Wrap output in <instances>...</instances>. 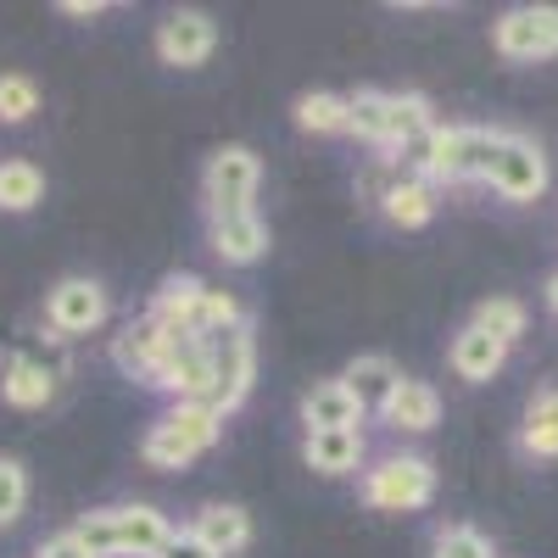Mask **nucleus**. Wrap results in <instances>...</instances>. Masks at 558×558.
Wrapping results in <instances>:
<instances>
[{"label": "nucleus", "instance_id": "nucleus-1", "mask_svg": "<svg viewBox=\"0 0 558 558\" xmlns=\"http://www.w3.org/2000/svg\"><path fill=\"white\" fill-rule=\"evenodd\" d=\"M223 430V418L207 408V402H173L157 425L146 430V441H140V458L151 463V470H179V463L202 458Z\"/></svg>", "mask_w": 558, "mask_h": 558}, {"label": "nucleus", "instance_id": "nucleus-2", "mask_svg": "<svg viewBox=\"0 0 558 558\" xmlns=\"http://www.w3.org/2000/svg\"><path fill=\"white\" fill-rule=\"evenodd\" d=\"M502 129H481V123H458V129H436V157L425 168L430 184H470L486 179L497 151H502Z\"/></svg>", "mask_w": 558, "mask_h": 558}, {"label": "nucleus", "instance_id": "nucleus-3", "mask_svg": "<svg viewBox=\"0 0 558 558\" xmlns=\"http://www.w3.org/2000/svg\"><path fill=\"white\" fill-rule=\"evenodd\" d=\"M363 497H368V508H380V514H413V508H425L436 497L430 458H418V452L380 458L375 470L363 475Z\"/></svg>", "mask_w": 558, "mask_h": 558}, {"label": "nucleus", "instance_id": "nucleus-4", "mask_svg": "<svg viewBox=\"0 0 558 558\" xmlns=\"http://www.w3.org/2000/svg\"><path fill=\"white\" fill-rule=\"evenodd\" d=\"M207 408L223 418V413H235L252 391V375H257V347H252V330L241 324V330H223V336H207Z\"/></svg>", "mask_w": 558, "mask_h": 558}, {"label": "nucleus", "instance_id": "nucleus-5", "mask_svg": "<svg viewBox=\"0 0 558 558\" xmlns=\"http://www.w3.org/2000/svg\"><path fill=\"white\" fill-rule=\"evenodd\" d=\"M263 184V162L252 146H218L207 157L202 173V196H207V218H229V213H252Z\"/></svg>", "mask_w": 558, "mask_h": 558}, {"label": "nucleus", "instance_id": "nucleus-6", "mask_svg": "<svg viewBox=\"0 0 558 558\" xmlns=\"http://www.w3.org/2000/svg\"><path fill=\"white\" fill-rule=\"evenodd\" d=\"M492 45L508 62H547L558 57V7H508L492 23Z\"/></svg>", "mask_w": 558, "mask_h": 558}, {"label": "nucleus", "instance_id": "nucleus-7", "mask_svg": "<svg viewBox=\"0 0 558 558\" xmlns=\"http://www.w3.org/2000/svg\"><path fill=\"white\" fill-rule=\"evenodd\" d=\"M157 391H173L179 402H202L213 375H207V341L191 336V330H168L162 336V352H157V368H151V380Z\"/></svg>", "mask_w": 558, "mask_h": 558}, {"label": "nucleus", "instance_id": "nucleus-8", "mask_svg": "<svg viewBox=\"0 0 558 558\" xmlns=\"http://www.w3.org/2000/svg\"><path fill=\"white\" fill-rule=\"evenodd\" d=\"M107 313H112L107 286H101V279H89V274L57 279L51 296H45V324H51L57 336H89V330H101Z\"/></svg>", "mask_w": 558, "mask_h": 558}, {"label": "nucleus", "instance_id": "nucleus-9", "mask_svg": "<svg viewBox=\"0 0 558 558\" xmlns=\"http://www.w3.org/2000/svg\"><path fill=\"white\" fill-rule=\"evenodd\" d=\"M486 184L502 202H536L547 191V157H542V146L525 140V134H508L497 162H492V173H486Z\"/></svg>", "mask_w": 558, "mask_h": 558}, {"label": "nucleus", "instance_id": "nucleus-10", "mask_svg": "<svg viewBox=\"0 0 558 558\" xmlns=\"http://www.w3.org/2000/svg\"><path fill=\"white\" fill-rule=\"evenodd\" d=\"M213 51H218V23L207 12L184 7V12H168L157 23V57L168 68H202Z\"/></svg>", "mask_w": 558, "mask_h": 558}, {"label": "nucleus", "instance_id": "nucleus-11", "mask_svg": "<svg viewBox=\"0 0 558 558\" xmlns=\"http://www.w3.org/2000/svg\"><path fill=\"white\" fill-rule=\"evenodd\" d=\"M112 525H118V558H162L168 542L179 536V531L168 525V514H157L151 502L112 508Z\"/></svg>", "mask_w": 558, "mask_h": 558}, {"label": "nucleus", "instance_id": "nucleus-12", "mask_svg": "<svg viewBox=\"0 0 558 558\" xmlns=\"http://www.w3.org/2000/svg\"><path fill=\"white\" fill-rule=\"evenodd\" d=\"M207 241H213V252L223 263L246 268V263H257L268 252V223L257 218V207L252 213H229V218H207Z\"/></svg>", "mask_w": 558, "mask_h": 558}, {"label": "nucleus", "instance_id": "nucleus-13", "mask_svg": "<svg viewBox=\"0 0 558 558\" xmlns=\"http://www.w3.org/2000/svg\"><path fill=\"white\" fill-rule=\"evenodd\" d=\"M363 452H368L363 425H352V430H307L302 436V458L318 475H352L363 463Z\"/></svg>", "mask_w": 558, "mask_h": 558}, {"label": "nucleus", "instance_id": "nucleus-14", "mask_svg": "<svg viewBox=\"0 0 558 558\" xmlns=\"http://www.w3.org/2000/svg\"><path fill=\"white\" fill-rule=\"evenodd\" d=\"M380 418H386L391 430H402V436H425V430H436V418H441V397H436L430 380H408L402 375V386L391 391V402L380 408Z\"/></svg>", "mask_w": 558, "mask_h": 558}, {"label": "nucleus", "instance_id": "nucleus-15", "mask_svg": "<svg viewBox=\"0 0 558 558\" xmlns=\"http://www.w3.org/2000/svg\"><path fill=\"white\" fill-rule=\"evenodd\" d=\"M341 386L357 397V408H363V413H380V408L391 402V391L402 386V368H397L386 352H363V357H352V363H347Z\"/></svg>", "mask_w": 558, "mask_h": 558}, {"label": "nucleus", "instance_id": "nucleus-16", "mask_svg": "<svg viewBox=\"0 0 558 558\" xmlns=\"http://www.w3.org/2000/svg\"><path fill=\"white\" fill-rule=\"evenodd\" d=\"M191 536L213 558H229V553H241L252 542V520H246V508H235V502H207L202 514L191 520Z\"/></svg>", "mask_w": 558, "mask_h": 558}, {"label": "nucleus", "instance_id": "nucleus-17", "mask_svg": "<svg viewBox=\"0 0 558 558\" xmlns=\"http://www.w3.org/2000/svg\"><path fill=\"white\" fill-rule=\"evenodd\" d=\"M447 363H452V375H458V380L481 386V380H492L497 368L508 363V347L492 341L486 330H475V324H463V330L452 336V347H447Z\"/></svg>", "mask_w": 558, "mask_h": 558}, {"label": "nucleus", "instance_id": "nucleus-18", "mask_svg": "<svg viewBox=\"0 0 558 558\" xmlns=\"http://www.w3.org/2000/svg\"><path fill=\"white\" fill-rule=\"evenodd\" d=\"M302 425L307 430H352V425H363V408L341 380H318L302 397Z\"/></svg>", "mask_w": 558, "mask_h": 558}, {"label": "nucleus", "instance_id": "nucleus-19", "mask_svg": "<svg viewBox=\"0 0 558 558\" xmlns=\"http://www.w3.org/2000/svg\"><path fill=\"white\" fill-rule=\"evenodd\" d=\"M162 324L146 313V318H134L123 336H112V363L123 368L129 380H151V368H157V352H162Z\"/></svg>", "mask_w": 558, "mask_h": 558}, {"label": "nucleus", "instance_id": "nucleus-20", "mask_svg": "<svg viewBox=\"0 0 558 558\" xmlns=\"http://www.w3.org/2000/svg\"><path fill=\"white\" fill-rule=\"evenodd\" d=\"M57 397V375L45 357H12L7 368H0V402L12 408H45Z\"/></svg>", "mask_w": 558, "mask_h": 558}, {"label": "nucleus", "instance_id": "nucleus-21", "mask_svg": "<svg viewBox=\"0 0 558 558\" xmlns=\"http://www.w3.org/2000/svg\"><path fill=\"white\" fill-rule=\"evenodd\" d=\"M380 213L397 223V229H425L436 218V184L418 179V173H397L391 191L380 196Z\"/></svg>", "mask_w": 558, "mask_h": 558}, {"label": "nucleus", "instance_id": "nucleus-22", "mask_svg": "<svg viewBox=\"0 0 558 558\" xmlns=\"http://www.w3.org/2000/svg\"><path fill=\"white\" fill-rule=\"evenodd\" d=\"M207 296V279L196 274H168L162 286H157V302H151V318L162 324V330H191V318Z\"/></svg>", "mask_w": 558, "mask_h": 558}, {"label": "nucleus", "instance_id": "nucleus-23", "mask_svg": "<svg viewBox=\"0 0 558 558\" xmlns=\"http://www.w3.org/2000/svg\"><path fill=\"white\" fill-rule=\"evenodd\" d=\"M520 447H525L531 458H558V386H542V391L525 402Z\"/></svg>", "mask_w": 558, "mask_h": 558}, {"label": "nucleus", "instance_id": "nucleus-24", "mask_svg": "<svg viewBox=\"0 0 558 558\" xmlns=\"http://www.w3.org/2000/svg\"><path fill=\"white\" fill-rule=\"evenodd\" d=\"M45 202V173L23 157L0 162V213H34Z\"/></svg>", "mask_w": 558, "mask_h": 558}, {"label": "nucleus", "instance_id": "nucleus-25", "mask_svg": "<svg viewBox=\"0 0 558 558\" xmlns=\"http://www.w3.org/2000/svg\"><path fill=\"white\" fill-rule=\"evenodd\" d=\"M436 129V112L425 96H386V146H408V140L430 134Z\"/></svg>", "mask_w": 558, "mask_h": 558}, {"label": "nucleus", "instance_id": "nucleus-26", "mask_svg": "<svg viewBox=\"0 0 558 558\" xmlns=\"http://www.w3.org/2000/svg\"><path fill=\"white\" fill-rule=\"evenodd\" d=\"M470 324H475V330H486L492 341L514 347V341L525 336V302H514V296H486Z\"/></svg>", "mask_w": 558, "mask_h": 558}, {"label": "nucleus", "instance_id": "nucleus-27", "mask_svg": "<svg viewBox=\"0 0 558 558\" xmlns=\"http://www.w3.org/2000/svg\"><path fill=\"white\" fill-rule=\"evenodd\" d=\"M347 134L368 140V146H386V89H357V96H347Z\"/></svg>", "mask_w": 558, "mask_h": 558}, {"label": "nucleus", "instance_id": "nucleus-28", "mask_svg": "<svg viewBox=\"0 0 558 558\" xmlns=\"http://www.w3.org/2000/svg\"><path fill=\"white\" fill-rule=\"evenodd\" d=\"M296 123L307 134H347V96H330V89H307L296 101Z\"/></svg>", "mask_w": 558, "mask_h": 558}, {"label": "nucleus", "instance_id": "nucleus-29", "mask_svg": "<svg viewBox=\"0 0 558 558\" xmlns=\"http://www.w3.org/2000/svg\"><path fill=\"white\" fill-rule=\"evenodd\" d=\"M246 324V307L229 296V291H213L207 286V296H202V307H196V318H191V336H223V330H241Z\"/></svg>", "mask_w": 558, "mask_h": 558}, {"label": "nucleus", "instance_id": "nucleus-30", "mask_svg": "<svg viewBox=\"0 0 558 558\" xmlns=\"http://www.w3.org/2000/svg\"><path fill=\"white\" fill-rule=\"evenodd\" d=\"M39 112V84L28 73H0V123H28Z\"/></svg>", "mask_w": 558, "mask_h": 558}, {"label": "nucleus", "instance_id": "nucleus-31", "mask_svg": "<svg viewBox=\"0 0 558 558\" xmlns=\"http://www.w3.org/2000/svg\"><path fill=\"white\" fill-rule=\"evenodd\" d=\"M78 547L89 558H118V525H112V508H89V514L73 525Z\"/></svg>", "mask_w": 558, "mask_h": 558}, {"label": "nucleus", "instance_id": "nucleus-32", "mask_svg": "<svg viewBox=\"0 0 558 558\" xmlns=\"http://www.w3.org/2000/svg\"><path fill=\"white\" fill-rule=\"evenodd\" d=\"M430 558H497V553H492V542L475 525H441Z\"/></svg>", "mask_w": 558, "mask_h": 558}, {"label": "nucleus", "instance_id": "nucleus-33", "mask_svg": "<svg viewBox=\"0 0 558 558\" xmlns=\"http://www.w3.org/2000/svg\"><path fill=\"white\" fill-rule=\"evenodd\" d=\"M28 502V475L17 458H0V525H17Z\"/></svg>", "mask_w": 558, "mask_h": 558}, {"label": "nucleus", "instance_id": "nucleus-34", "mask_svg": "<svg viewBox=\"0 0 558 558\" xmlns=\"http://www.w3.org/2000/svg\"><path fill=\"white\" fill-rule=\"evenodd\" d=\"M34 558H89L84 547H78V536L73 531H62V536H51V542H39V553Z\"/></svg>", "mask_w": 558, "mask_h": 558}, {"label": "nucleus", "instance_id": "nucleus-35", "mask_svg": "<svg viewBox=\"0 0 558 558\" xmlns=\"http://www.w3.org/2000/svg\"><path fill=\"white\" fill-rule=\"evenodd\" d=\"M162 558H213V553H207V547H202L191 531H179V536L168 542V553H162Z\"/></svg>", "mask_w": 558, "mask_h": 558}, {"label": "nucleus", "instance_id": "nucleus-36", "mask_svg": "<svg viewBox=\"0 0 558 558\" xmlns=\"http://www.w3.org/2000/svg\"><path fill=\"white\" fill-rule=\"evenodd\" d=\"M62 12L68 17H101L107 7H101V0H62Z\"/></svg>", "mask_w": 558, "mask_h": 558}, {"label": "nucleus", "instance_id": "nucleus-37", "mask_svg": "<svg viewBox=\"0 0 558 558\" xmlns=\"http://www.w3.org/2000/svg\"><path fill=\"white\" fill-rule=\"evenodd\" d=\"M547 307H553V313H558V274H553V279H547Z\"/></svg>", "mask_w": 558, "mask_h": 558}]
</instances>
